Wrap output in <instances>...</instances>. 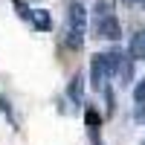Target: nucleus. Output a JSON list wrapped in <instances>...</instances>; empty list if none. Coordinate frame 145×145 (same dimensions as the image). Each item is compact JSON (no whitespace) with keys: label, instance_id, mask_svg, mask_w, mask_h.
<instances>
[{"label":"nucleus","instance_id":"f03ea898","mask_svg":"<svg viewBox=\"0 0 145 145\" xmlns=\"http://www.w3.org/2000/svg\"><path fill=\"white\" fill-rule=\"evenodd\" d=\"M90 72H93V87H105V81L113 76L110 61H107V52L93 55V61H90Z\"/></svg>","mask_w":145,"mask_h":145},{"label":"nucleus","instance_id":"9d476101","mask_svg":"<svg viewBox=\"0 0 145 145\" xmlns=\"http://www.w3.org/2000/svg\"><path fill=\"white\" fill-rule=\"evenodd\" d=\"M142 6H145V0H142Z\"/></svg>","mask_w":145,"mask_h":145},{"label":"nucleus","instance_id":"20e7f679","mask_svg":"<svg viewBox=\"0 0 145 145\" xmlns=\"http://www.w3.org/2000/svg\"><path fill=\"white\" fill-rule=\"evenodd\" d=\"M29 20H32V26H35V29H41V32H46V29L52 26V20H50V12H46V9H32Z\"/></svg>","mask_w":145,"mask_h":145},{"label":"nucleus","instance_id":"1a4fd4ad","mask_svg":"<svg viewBox=\"0 0 145 145\" xmlns=\"http://www.w3.org/2000/svg\"><path fill=\"white\" fill-rule=\"evenodd\" d=\"M93 145H102V142H99V139H96V142H93Z\"/></svg>","mask_w":145,"mask_h":145},{"label":"nucleus","instance_id":"423d86ee","mask_svg":"<svg viewBox=\"0 0 145 145\" xmlns=\"http://www.w3.org/2000/svg\"><path fill=\"white\" fill-rule=\"evenodd\" d=\"M81 96H84V78L76 76V78L70 81V99L72 102H81Z\"/></svg>","mask_w":145,"mask_h":145},{"label":"nucleus","instance_id":"6e6552de","mask_svg":"<svg viewBox=\"0 0 145 145\" xmlns=\"http://www.w3.org/2000/svg\"><path fill=\"white\" fill-rule=\"evenodd\" d=\"M84 119H87V125H90V128H99V122H102V116L96 113V110H87V113H84Z\"/></svg>","mask_w":145,"mask_h":145},{"label":"nucleus","instance_id":"7ed1b4c3","mask_svg":"<svg viewBox=\"0 0 145 145\" xmlns=\"http://www.w3.org/2000/svg\"><path fill=\"white\" fill-rule=\"evenodd\" d=\"M99 38H107V41H119L122 38V26H119V20L113 15H107L99 20Z\"/></svg>","mask_w":145,"mask_h":145},{"label":"nucleus","instance_id":"39448f33","mask_svg":"<svg viewBox=\"0 0 145 145\" xmlns=\"http://www.w3.org/2000/svg\"><path fill=\"white\" fill-rule=\"evenodd\" d=\"M131 58H145V32H137L131 41Z\"/></svg>","mask_w":145,"mask_h":145},{"label":"nucleus","instance_id":"0eeeda50","mask_svg":"<svg viewBox=\"0 0 145 145\" xmlns=\"http://www.w3.org/2000/svg\"><path fill=\"white\" fill-rule=\"evenodd\" d=\"M134 102H137V105H145V78L137 81V87H134Z\"/></svg>","mask_w":145,"mask_h":145},{"label":"nucleus","instance_id":"f257e3e1","mask_svg":"<svg viewBox=\"0 0 145 145\" xmlns=\"http://www.w3.org/2000/svg\"><path fill=\"white\" fill-rule=\"evenodd\" d=\"M84 29H87V9L81 3L70 6V29H67V46L70 50H78L84 41Z\"/></svg>","mask_w":145,"mask_h":145}]
</instances>
